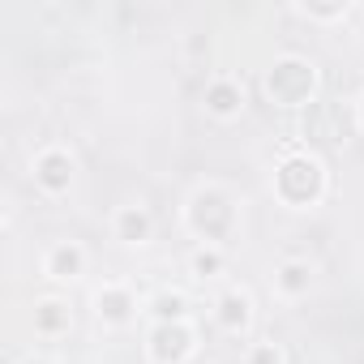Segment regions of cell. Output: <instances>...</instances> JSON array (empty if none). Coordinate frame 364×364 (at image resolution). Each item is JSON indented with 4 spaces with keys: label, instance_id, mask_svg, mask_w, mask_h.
<instances>
[{
    "label": "cell",
    "instance_id": "obj_14",
    "mask_svg": "<svg viewBox=\"0 0 364 364\" xmlns=\"http://www.w3.org/2000/svg\"><path fill=\"white\" fill-rule=\"evenodd\" d=\"M253 364H279V355H274V351H270V347H262V351H257V355H253Z\"/></svg>",
    "mask_w": 364,
    "mask_h": 364
},
{
    "label": "cell",
    "instance_id": "obj_4",
    "mask_svg": "<svg viewBox=\"0 0 364 364\" xmlns=\"http://www.w3.org/2000/svg\"><path fill=\"white\" fill-rule=\"evenodd\" d=\"M189 351V334L180 330V326H163L159 334H154V355L159 360H180Z\"/></svg>",
    "mask_w": 364,
    "mask_h": 364
},
{
    "label": "cell",
    "instance_id": "obj_10",
    "mask_svg": "<svg viewBox=\"0 0 364 364\" xmlns=\"http://www.w3.org/2000/svg\"><path fill=\"white\" fill-rule=\"evenodd\" d=\"M39 326H43V330H56V326H65V313H60V304H43V313H39Z\"/></svg>",
    "mask_w": 364,
    "mask_h": 364
},
{
    "label": "cell",
    "instance_id": "obj_5",
    "mask_svg": "<svg viewBox=\"0 0 364 364\" xmlns=\"http://www.w3.org/2000/svg\"><path fill=\"white\" fill-rule=\"evenodd\" d=\"M39 180L48 189H65L69 185V159L65 154H48L43 163H39Z\"/></svg>",
    "mask_w": 364,
    "mask_h": 364
},
{
    "label": "cell",
    "instance_id": "obj_11",
    "mask_svg": "<svg viewBox=\"0 0 364 364\" xmlns=\"http://www.w3.org/2000/svg\"><path fill=\"white\" fill-rule=\"evenodd\" d=\"M99 304H103V309H107V317H124V304H129V300H124V296H120V291H112V296H103V300H99Z\"/></svg>",
    "mask_w": 364,
    "mask_h": 364
},
{
    "label": "cell",
    "instance_id": "obj_9",
    "mask_svg": "<svg viewBox=\"0 0 364 364\" xmlns=\"http://www.w3.org/2000/svg\"><path fill=\"white\" fill-rule=\"evenodd\" d=\"M245 309H249V304H245V296H228V300H223V321H228V326L245 321Z\"/></svg>",
    "mask_w": 364,
    "mask_h": 364
},
{
    "label": "cell",
    "instance_id": "obj_6",
    "mask_svg": "<svg viewBox=\"0 0 364 364\" xmlns=\"http://www.w3.org/2000/svg\"><path fill=\"white\" fill-rule=\"evenodd\" d=\"M236 103H240V95H236L232 86H215V90H210V107H215V112H232Z\"/></svg>",
    "mask_w": 364,
    "mask_h": 364
},
{
    "label": "cell",
    "instance_id": "obj_3",
    "mask_svg": "<svg viewBox=\"0 0 364 364\" xmlns=\"http://www.w3.org/2000/svg\"><path fill=\"white\" fill-rule=\"evenodd\" d=\"M228 223H232V206H228L219 193L198 198V206H193V228H198V232H206V236H223Z\"/></svg>",
    "mask_w": 364,
    "mask_h": 364
},
{
    "label": "cell",
    "instance_id": "obj_2",
    "mask_svg": "<svg viewBox=\"0 0 364 364\" xmlns=\"http://www.w3.org/2000/svg\"><path fill=\"white\" fill-rule=\"evenodd\" d=\"M309 86H313V73H309L300 60H287V65H279V69L270 73V95H274L279 103H300V99L309 95Z\"/></svg>",
    "mask_w": 364,
    "mask_h": 364
},
{
    "label": "cell",
    "instance_id": "obj_12",
    "mask_svg": "<svg viewBox=\"0 0 364 364\" xmlns=\"http://www.w3.org/2000/svg\"><path fill=\"white\" fill-rule=\"evenodd\" d=\"M283 274H287V279H283V283H287V287H291V291H300V287H304V274H309V270H304V266H287V270H283Z\"/></svg>",
    "mask_w": 364,
    "mask_h": 364
},
{
    "label": "cell",
    "instance_id": "obj_8",
    "mask_svg": "<svg viewBox=\"0 0 364 364\" xmlns=\"http://www.w3.org/2000/svg\"><path fill=\"white\" fill-rule=\"evenodd\" d=\"M77 262H82V257H77V249H56L52 270H56V274H73V270H77Z\"/></svg>",
    "mask_w": 364,
    "mask_h": 364
},
{
    "label": "cell",
    "instance_id": "obj_13",
    "mask_svg": "<svg viewBox=\"0 0 364 364\" xmlns=\"http://www.w3.org/2000/svg\"><path fill=\"white\" fill-rule=\"evenodd\" d=\"M159 313H163V317H176V313H180V300H176V296H163V300H159Z\"/></svg>",
    "mask_w": 364,
    "mask_h": 364
},
{
    "label": "cell",
    "instance_id": "obj_7",
    "mask_svg": "<svg viewBox=\"0 0 364 364\" xmlns=\"http://www.w3.org/2000/svg\"><path fill=\"white\" fill-rule=\"evenodd\" d=\"M146 228H150V223H146V215H137V210H129V215L120 219V232H124L129 240H141V236H146Z\"/></svg>",
    "mask_w": 364,
    "mask_h": 364
},
{
    "label": "cell",
    "instance_id": "obj_1",
    "mask_svg": "<svg viewBox=\"0 0 364 364\" xmlns=\"http://www.w3.org/2000/svg\"><path fill=\"white\" fill-rule=\"evenodd\" d=\"M279 189H283V198H291V202H309V198L321 189V171H317V163L291 159V163L279 171Z\"/></svg>",
    "mask_w": 364,
    "mask_h": 364
},
{
    "label": "cell",
    "instance_id": "obj_15",
    "mask_svg": "<svg viewBox=\"0 0 364 364\" xmlns=\"http://www.w3.org/2000/svg\"><path fill=\"white\" fill-rule=\"evenodd\" d=\"M215 266H219V257H210V253H202V257H198V270H202V274H206V270H215Z\"/></svg>",
    "mask_w": 364,
    "mask_h": 364
}]
</instances>
